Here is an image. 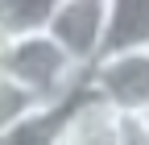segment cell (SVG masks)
Masks as SVG:
<instances>
[{
	"label": "cell",
	"instance_id": "cell-1",
	"mask_svg": "<svg viewBox=\"0 0 149 145\" xmlns=\"http://www.w3.org/2000/svg\"><path fill=\"white\" fill-rule=\"evenodd\" d=\"M4 75L21 91H29L37 104H58L87 87V66H79L46 29L17 33V42L4 58Z\"/></svg>",
	"mask_w": 149,
	"mask_h": 145
},
{
	"label": "cell",
	"instance_id": "cell-2",
	"mask_svg": "<svg viewBox=\"0 0 149 145\" xmlns=\"http://www.w3.org/2000/svg\"><path fill=\"white\" fill-rule=\"evenodd\" d=\"M108 21H112V0H58V8L46 21V33L79 66L91 70L108 50Z\"/></svg>",
	"mask_w": 149,
	"mask_h": 145
},
{
	"label": "cell",
	"instance_id": "cell-3",
	"mask_svg": "<svg viewBox=\"0 0 149 145\" xmlns=\"http://www.w3.org/2000/svg\"><path fill=\"white\" fill-rule=\"evenodd\" d=\"M91 91L120 116H149V50H116L87 70Z\"/></svg>",
	"mask_w": 149,
	"mask_h": 145
},
{
	"label": "cell",
	"instance_id": "cell-4",
	"mask_svg": "<svg viewBox=\"0 0 149 145\" xmlns=\"http://www.w3.org/2000/svg\"><path fill=\"white\" fill-rule=\"evenodd\" d=\"M62 145H120V112L104 96L91 91V83L83 87V96L70 108Z\"/></svg>",
	"mask_w": 149,
	"mask_h": 145
},
{
	"label": "cell",
	"instance_id": "cell-5",
	"mask_svg": "<svg viewBox=\"0 0 149 145\" xmlns=\"http://www.w3.org/2000/svg\"><path fill=\"white\" fill-rule=\"evenodd\" d=\"M79 96L58 100V104H33L29 112H21L17 120H8L0 129V145H62V129H66Z\"/></svg>",
	"mask_w": 149,
	"mask_h": 145
},
{
	"label": "cell",
	"instance_id": "cell-6",
	"mask_svg": "<svg viewBox=\"0 0 149 145\" xmlns=\"http://www.w3.org/2000/svg\"><path fill=\"white\" fill-rule=\"evenodd\" d=\"M116 50H149V0H112L104 54Z\"/></svg>",
	"mask_w": 149,
	"mask_h": 145
},
{
	"label": "cell",
	"instance_id": "cell-7",
	"mask_svg": "<svg viewBox=\"0 0 149 145\" xmlns=\"http://www.w3.org/2000/svg\"><path fill=\"white\" fill-rule=\"evenodd\" d=\"M54 8H58V0H0V21L13 33H33V29H46Z\"/></svg>",
	"mask_w": 149,
	"mask_h": 145
},
{
	"label": "cell",
	"instance_id": "cell-8",
	"mask_svg": "<svg viewBox=\"0 0 149 145\" xmlns=\"http://www.w3.org/2000/svg\"><path fill=\"white\" fill-rule=\"evenodd\" d=\"M120 145H149V116H120Z\"/></svg>",
	"mask_w": 149,
	"mask_h": 145
},
{
	"label": "cell",
	"instance_id": "cell-9",
	"mask_svg": "<svg viewBox=\"0 0 149 145\" xmlns=\"http://www.w3.org/2000/svg\"><path fill=\"white\" fill-rule=\"evenodd\" d=\"M13 42H17V33L0 21V70H4V58H8V50H13Z\"/></svg>",
	"mask_w": 149,
	"mask_h": 145
}]
</instances>
